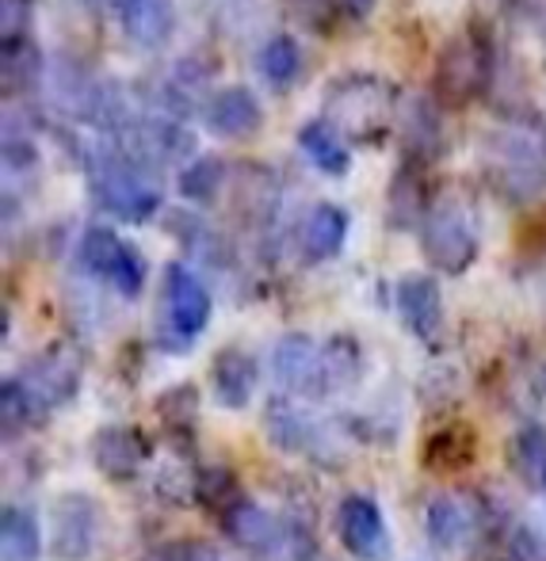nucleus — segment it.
I'll use <instances>...</instances> for the list:
<instances>
[{"label": "nucleus", "mask_w": 546, "mask_h": 561, "mask_svg": "<svg viewBox=\"0 0 546 561\" xmlns=\"http://www.w3.org/2000/svg\"><path fill=\"white\" fill-rule=\"evenodd\" d=\"M272 375L287 393L321 401L363 375V355L352 336H329L318 344L306 333H287L272 347Z\"/></svg>", "instance_id": "obj_1"}, {"label": "nucleus", "mask_w": 546, "mask_h": 561, "mask_svg": "<svg viewBox=\"0 0 546 561\" xmlns=\"http://www.w3.org/2000/svg\"><path fill=\"white\" fill-rule=\"evenodd\" d=\"M486 176L504 199L532 203L546 192V123L539 115H520L497 126L486 138Z\"/></svg>", "instance_id": "obj_2"}, {"label": "nucleus", "mask_w": 546, "mask_h": 561, "mask_svg": "<svg viewBox=\"0 0 546 561\" xmlns=\"http://www.w3.org/2000/svg\"><path fill=\"white\" fill-rule=\"evenodd\" d=\"M84 172H89L92 199L104 215L123 218V222H149L161 210V187H157L153 164L126 153L118 141L92 149L84 157Z\"/></svg>", "instance_id": "obj_3"}, {"label": "nucleus", "mask_w": 546, "mask_h": 561, "mask_svg": "<svg viewBox=\"0 0 546 561\" xmlns=\"http://www.w3.org/2000/svg\"><path fill=\"white\" fill-rule=\"evenodd\" d=\"M386 112H390V89H386L378 77L348 73L329 84L326 118L340 134H352V138H360V141L378 138V130H383V123H386Z\"/></svg>", "instance_id": "obj_4"}, {"label": "nucleus", "mask_w": 546, "mask_h": 561, "mask_svg": "<svg viewBox=\"0 0 546 561\" xmlns=\"http://www.w3.org/2000/svg\"><path fill=\"white\" fill-rule=\"evenodd\" d=\"M77 260L89 275H96L100 283H107L115 295L138 298L146 287V260L130 241L115 233L107 226H89L77 244Z\"/></svg>", "instance_id": "obj_5"}, {"label": "nucleus", "mask_w": 546, "mask_h": 561, "mask_svg": "<svg viewBox=\"0 0 546 561\" xmlns=\"http://www.w3.org/2000/svg\"><path fill=\"white\" fill-rule=\"evenodd\" d=\"M421 249L436 272L463 275L478 260V229L470 226V215L455 203L429 210L421 222Z\"/></svg>", "instance_id": "obj_6"}, {"label": "nucleus", "mask_w": 546, "mask_h": 561, "mask_svg": "<svg viewBox=\"0 0 546 561\" xmlns=\"http://www.w3.org/2000/svg\"><path fill=\"white\" fill-rule=\"evenodd\" d=\"M15 378H20L31 405L38 409V416H46L77 398V390H81V355L66 344H54L38 352L35 359H27V367Z\"/></svg>", "instance_id": "obj_7"}, {"label": "nucleus", "mask_w": 546, "mask_h": 561, "mask_svg": "<svg viewBox=\"0 0 546 561\" xmlns=\"http://www.w3.org/2000/svg\"><path fill=\"white\" fill-rule=\"evenodd\" d=\"M211 290L187 264H169L164 272V318H169V336L177 347H187L203 329L211 325Z\"/></svg>", "instance_id": "obj_8"}, {"label": "nucleus", "mask_w": 546, "mask_h": 561, "mask_svg": "<svg viewBox=\"0 0 546 561\" xmlns=\"http://www.w3.org/2000/svg\"><path fill=\"white\" fill-rule=\"evenodd\" d=\"M100 539V504L89 493H61L50 508V554L58 561H84Z\"/></svg>", "instance_id": "obj_9"}, {"label": "nucleus", "mask_w": 546, "mask_h": 561, "mask_svg": "<svg viewBox=\"0 0 546 561\" xmlns=\"http://www.w3.org/2000/svg\"><path fill=\"white\" fill-rule=\"evenodd\" d=\"M337 535L344 542V550L355 561H390V527L378 508L375 496L367 493H348L337 508Z\"/></svg>", "instance_id": "obj_10"}, {"label": "nucleus", "mask_w": 546, "mask_h": 561, "mask_svg": "<svg viewBox=\"0 0 546 561\" xmlns=\"http://www.w3.org/2000/svg\"><path fill=\"white\" fill-rule=\"evenodd\" d=\"M221 531L229 535V542L249 554H275V550L287 547V531L268 508H260L257 501L237 493L234 501L221 504Z\"/></svg>", "instance_id": "obj_11"}, {"label": "nucleus", "mask_w": 546, "mask_h": 561, "mask_svg": "<svg viewBox=\"0 0 546 561\" xmlns=\"http://www.w3.org/2000/svg\"><path fill=\"white\" fill-rule=\"evenodd\" d=\"M493 73V58H489L486 38L466 35L458 43L447 46V54L440 58V92L451 104H463L474 92H481Z\"/></svg>", "instance_id": "obj_12"}, {"label": "nucleus", "mask_w": 546, "mask_h": 561, "mask_svg": "<svg viewBox=\"0 0 546 561\" xmlns=\"http://www.w3.org/2000/svg\"><path fill=\"white\" fill-rule=\"evenodd\" d=\"M398 318L421 344H436L443 333V295L429 275H406L398 283Z\"/></svg>", "instance_id": "obj_13"}, {"label": "nucleus", "mask_w": 546, "mask_h": 561, "mask_svg": "<svg viewBox=\"0 0 546 561\" xmlns=\"http://www.w3.org/2000/svg\"><path fill=\"white\" fill-rule=\"evenodd\" d=\"M111 4H115V20L126 43L138 50H161L177 27L172 0H111Z\"/></svg>", "instance_id": "obj_14"}, {"label": "nucleus", "mask_w": 546, "mask_h": 561, "mask_svg": "<svg viewBox=\"0 0 546 561\" xmlns=\"http://www.w3.org/2000/svg\"><path fill=\"white\" fill-rule=\"evenodd\" d=\"M348 241V215L337 203H318L306 210L303 226H298V252L306 264H326V260L340 256Z\"/></svg>", "instance_id": "obj_15"}, {"label": "nucleus", "mask_w": 546, "mask_h": 561, "mask_svg": "<svg viewBox=\"0 0 546 561\" xmlns=\"http://www.w3.org/2000/svg\"><path fill=\"white\" fill-rule=\"evenodd\" d=\"M264 123V107L260 100L252 96L249 89H226L218 92L215 100L207 104V130L218 134V138H229V141H241V138H252Z\"/></svg>", "instance_id": "obj_16"}, {"label": "nucleus", "mask_w": 546, "mask_h": 561, "mask_svg": "<svg viewBox=\"0 0 546 561\" xmlns=\"http://www.w3.org/2000/svg\"><path fill=\"white\" fill-rule=\"evenodd\" d=\"M474 524H478V508H474L470 496L458 493H436L424 512V527H429V539L440 550H458L463 542H470Z\"/></svg>", "instance_id": "obj_17"}, {"label": "nucleus", "mask_w": 546, "mask_h": 561, "mask_svg": "<svg viewBox=\"0 0 546 561\" xmlns=\"http://www.w3.org/2000/svg\"><path fill=\"white\" fill-rule=\"evenodd\" d=\"M264 432L283 455H306V450L318 444L321 428L291 398H272L264 409Z\"/></svg>", "instance_id": "obj_18"}, {"label": "nucleus", "mask_w": 546, "mask_h": 561, "mask_svg": "<svg viewBox=\"0 0 546 561\" xmlns=\"http://www.w3.org/2000/svg\"><path fill=\"white\" fill-rule=\"evenodd\" d=\"M211 386H215L218 405L244 409L257 393V359L244 355L241 347H226L211 367Z\"/></svg>", "instance_id": "obj_19"}, {"label": "nucleus", "mask_w": 546, "mask_h": 561, "mask_svg": "<svg viewBox=\"0 0 546 561\" xmlns=\"http://www.w3.org/2000/svg\"><path fill=\"white\" fill-rule=\"evenodd\" d=\"M92 458L96 466L115 481H130L138 473V466L149 458V447H146V436L134 428H104L96 436V447H92Z\"/></svg>", "instance_id": "obj_20"}, {"label": "nucleus", "mask_w": 546, "mask_h": 561, "mask_svg": "<svg viewBox=\"0 0 546 561\" xmlns=\"http://www.w3.org/2000/svg\"><path fill=\"white\" fill-rule=\"evenodd\" d=\"M0 558L4 561H38L43 558V527L38 516L23 504H4L0 512Z\"/></svg>", "instance_id": "obj_21"}, {"label": "nucleus", "mask_w": 546, "mask_h": 561, "mask_svg": "<svg viewBox=\"0 0 546 561\" xmlns=\"http://www.w3.org/2000/svg\"><path fill=\"white\" fill-rule=\"evenodd\" d=\"M298 146H303V153L310 157L314 169L329 172V176H340V172H348V164H352L344 134H340L329 118L306 123L303 130H298Z\"/></svg>", "instance_id": "obj_22"}, {"label": "nucleus", "mask_w": 546, "mask_h": 561, "mask_svg": "<svg viewBox=\"0 0 546 561\" xmlns=\"http://www.w3.org/2000/svg\"><path fill=\"white\" fill-rule=\"evenodd\" d=\"M509 466L527 489L546 493V428L539 421H527L524 428H516L509 444Z\"/></svg>", "instance_id": "obj_23"}, {"label": "nucleus", "mask_w": 546, "mask_h": 561, "mask_svg": "<svg viewBox=\"0 0 546 561\" xmlns=\"http://www.w3.org/2000/svg\"><path fill=\"white\" fill-rule=\"evenodd\" d=\"M406 149L413 157H424V161H432V157L440 153V141H443V126H440V112L432 100L417 96L406 104Z\"/></svg>", "instance_id": "obj_24"}, {"label": "nucleus", "mask_w": 546, "mask_h": 561, "mask_svg": "<svg viewBox=\"0 0 546 561\" xmlns=\"http://www.w3.org/2000/svg\"><path fill=\"white\" fill-rule=\"evenodd\" d=\"M260 73L272 89H291L303 73V50L291 35H272L260 46Z\"/></svg>", "instance_id": "obj_25"}, {"label": "nucleus", "mask_w": 546, "mask_h": 561, "mask_svg": "<svg viewBox=\"0 0 546 561\" xmlns=\"http://www.w3.org/2000/svg\"><path fill=\"white\" fill-rule=\"evenodd\" d=\"M229 169L218 157H195L184 172H180V195L192 203H215L218 192L226 187Z\"/></svg>", "instance_id": "obj_26"}, {"label": "nucleus", "mask_w": 546, "mask_h": 561, "mask_svg": "<svg viewBox=\"0 0 546 561\" xmlns=\"http://www.w3.org/2000/svg\"><path fill=\"white\" fill-rule=\"evenodd\" d=\"M390 218L398 229H409L413 222H421L424 218V199H421V180H417V172L401 169L398 176H394L390 184Z\"/></svg>", "instance_id": "obj_27"}, {"label": "nucleus", "mask_w": 546, "mask_h": 561, "mask_svg": "<svg viewBox=\"0 0 546 561\" xmlns=\"http://www.w3.org/2000/svg\"><path fill=\"white\" fill-rule=\"evenodd\" d=\"M0 409H4V436L12 439V432L20 436L23 428H31V424L38 421V409L31 405V398L23 393L20 378H4V386H0Z\"/></svg>", "instance_id": "obj_28"}, {"label": "nucleus", "mask_w": 546, "mask_h": 561, "mask_svg": "<svg viewBox=\"0 0 546 561\" xmlns=\"http://www.w3.org/2000/svg\"><path fill=\"white\" fill-rule=\"evenodd\" d=\"M509 554L512 561H546V539L535 527L520 524V527H512V535H509Z\"/></svg>", "instance_id": "obj_29"}, {"label": "nucleus", "mask_w": 546, "mask_h": 561, "mask_svg": "<svg viewBox=\"0 0 546 561\" xmlns=\"http://www.w3.org/2000/svg\"><path fill=\"white\" fill-rule=\"evenodd\" d=\"M161 561H226L221 550L207 547V542H195V539H180V542H169L161 550Z\"/></svg>", "instance_id": "obj_30"}, {"label": "nucleus", "mask_w": 546, "mask_h": 561, "mask_svg": "<svg viewBox=\"0 0 546 561\" xmlns=\"http://www.w3.org/2000/svg\"><path fill=\"white\" fill-rule=\"evenodd\" d=\"M340 8H344L348 15H367L371 12V4H375V0H337Z\"/></svg>", "instance_id": "obj_31"}, {"label": "nucleus", "mask_w": 546, "mask_h": 561, "mask_svg": "<svg viewBox=\"0 0 546 561\" xmlns=\"http://www.w3.org/2000/svg\"><path fill=\"white\" fill-rule=\"evenodd\" d=\"M295 561H329L326 554H318V550H303V554H298Z\"/></svg>", "instance_id": "obj_32"}, {"label": "nucleus", "mask_w": 546, "mask_h": 561, "mask_svg": "<svg viewBox=\"0 0 546 561\" xmlns=\"http://www.w3.org/2000/svg\"><path fill=\"white\" fill-rule=\"evenodd\" d=\"M543 38H546V15H543Z\"/></svg>", "instance_id": "obj_33"}]
</instances>
